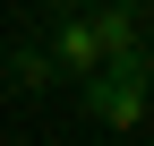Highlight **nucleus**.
Segmentation results:
<instances>
[{
  "instance_id": "f257e3e1",
  "label": "nucleus",
  "mask_w": 154,
  "mask_h": 146,
  "mask_svg": "<svg viewBox=\"0 0 154 146\" xmlns=\"http://www.w3.org/2000/svg\"><path fill=\"white\" fill-rule=\"evenodd\" d=\"M69 103L94 120V129H146L154 120V34L137 52H120V60H103L94 78H77Z\"/></svg>"
},
{
  "instance_id": "f03ea898",
  "label": "nucleus",
  "mask_w": 154,
  "mask_h": 146,
  "mask_svg": "<svg viewBox=\"0 0 154 146\" xmlns=\"http://www.w3.org/2000/svg\"><path fill=\"white\" fill-rule=\"evenodd\" d=\"M77 17H86V34H94V52H103V60H120V52H137L146 34H154V9H146V0H103V9L86 0Z\"/></svg>"
},
{
  "instance_id": "7ed1b4c3",
  "label": "nucleus",
  "mask_w": 154,
  "mask_h": 146,
  "mask_svg": "<svg viewBox=\"0 0 154 146\" xmlns=\"http://www.w3.org/2000/svg\"><path fill=\"white\" fill-rule=\"evenodd\" d=\"M34 9H43V17H60V9H86V0H34Z\"/></svg>"
}]
</instances>
